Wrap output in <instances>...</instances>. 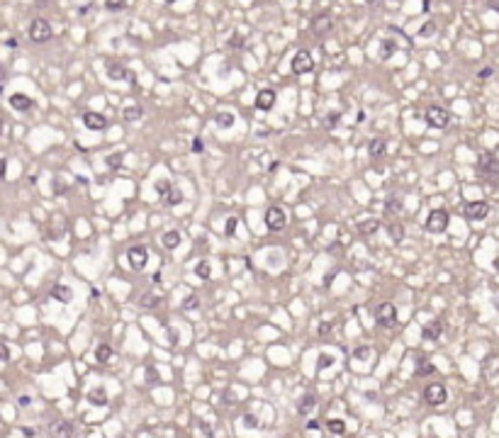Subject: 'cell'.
Wrapping results in <instances>:
<instances>
[{"label": "cell", "instance_id": "1", "mask_svg": "<svg viewBox=\"0 0 499 438\" xmlns=\"http://www.w3.org/2000/svg\"><path fill=\"white\" fill-rule=\"evenodd\" d=\"M475 171L482 175V178H489L492 183H497L499 180V158L492 151H482L477 156Z\"/></svg>", "mask_w": 499, "mask_h": 438}, {"label": "cell", "instance_id": "2", "mask_svg": "<svg viewBox=\"0 0 499 438\" xmlns=\"http://www.w3.org/2000/svg\"><path fill=\"white\" fill-rule=\"evenodd\" d=\"M424 122L433 127V129H446L448 124H451V112L443 107H438V105H431V107L424 112Z\"/></svg>", "mask_w": 499, "mask_h": 438}, {"label": "cell", "instance_id": "3", "mask_svg": "<svg viewBox=\"0 0 499 438\" xmlns=\"http://www.w3.org/2000/svg\"><path fill=\"white\" fill-rule=\"evenodd\" d=\"M424 229L429 234H443L448 229V212L446 209H431L424 222Z\"/></svg>", "mask_w": 499, "mask_h": 438}, {"label": "cell", "instance_id": "4", "mask_svg": "<svg viewBox=\"0 0 499 438\" xmlns=\"http://www.w3.org/2000/svg\"><path fill=\"white\" fill-rule=\"evenodd\" d=\"M51 37H54V30H51V24H49L44 17L32 20V24H30V39H32L34 44H44V42H49Z\"/></svg>", "mask_w": 499, "mask_h": 438}, {"label": "cell", "instance_id": "5", "mask_svg": "<svg viewBox=\"0 0 499 438\" xmlns=\"http://www.w3.org/2000/svg\"><path fill=\"white\" fill-rule=\"evenodd\" d=\"M375 321H377V326L392 328L395 324H397V307L392 305V302H382V305H377Z\"/></svg>", "mask_w": 499, "mask_h": 438}, {"label": "cell", "instance_id": "6", "mask_svg": "<svg viewBox=\"0 0 499 438\" xmlns=\"http://www.w3.org/2000/svg\"><path fill=\"white\" fill-rule=\"evenodd\" d=\"M424 402L429 406H441L446 404V399H448V390H446L441 382H431L424 387Z\"/></svg>", "mask_w": 499, "mask_h": 438}, {"label": "cell", "instance_id": "7", "mask_svg": "<svg viewBox=\"0 0 499 438\" xmlns=\"http://www.w3.org/2000/svg\"><path fill=\"white\" fill-rule=\"evenodd\" d=\"M266 227L270 231H283L288 227V214L280 205H273V207L266 209Z\"/></svg>", "mask_w": 499, "mask_h": 438}, {"label": "cell", "instance_id": "8", "mask_svg": "<svg viewBox=\"0 0 499 438\" xmlns=\"http://www.w3.org/2000/svg\"><path fill=\"white\" fill-rule=\"evenodd\" d=\"M127 261H129V268H132V270L142 273V270L146 268V263H149V249L142 246V243L132 246V249L127 251Z\"/></svg>", "mask_w": 499, "mask_h": 438}, {"label": "cell", "instance_id": "9", "mask_svg": "<svg viewBox=\"0 0 499 438\" xmlns=\"http://www.w3.org/2000/svg\"><path fill=\"white\" fill-rule=\"evenodd\" d=\"M80 122H83V127L88 131H105L110 127V122L105 115H100V112H93V110H86L83 115H80Z\"/></svg>", "mask_w": 499, "mask_h": 438}, {"label": "cell", "instance_id": "10", "mask_svg": "<svg viewBox=\"0 0 499 438\" xmlns=\"http://www.w3.org/2000/svg\"><path fill=\"white\" fill-rule=\"evenodd\" d=\"M312 68H314V59L307 49H299L297 54L292 56V73L295 76H304V73H310Z\"/></svg>", "mask_w": 499, "mask_h": 438}, {"label": "cell", "instance_id": "11", "mask_svg": "<svg viewBox=\"0 0 499 438\" xmlns=\"http://www.w3.org/2000/svg\"><path fill=\"white\" fill-rule=\"evenodd\" d=\"M487 214H489V205L485 200H473V202H467L465 207H463V217L473 219V222L487 219Z\"/></svg>", "mask_w": 499, "mask_h": 438}, {"label": "cell", "instance_id": "12", "mask_svg": "<svg viewBox=\"0 0 499 438\" xmlns=\"http://www.w3.org/2000/svg\"><path fill=\"white\" fill-rule=\"evenodd\" d=\"M331 30H334V20H331L329 12H319V15L312 20V34L319 37V39H324L326 34H331Z\"/></svg>", "mask_w": 499, "mask_h": 438}, {"label": "cell", "instance_id": "13", "mask_svg": "<svg viewBox=\"0 0 499 438\" xmlns=\"http://www.w3.org/2000/svg\"><path fill=\"white\" fill-rule=\"evenodd\" d=\"M275 100H278V95H275V90L273 88H263V90H258V95H256V110L258 112H270L273 110V105H275Z\"/></svg>", "mask_w": 499, "mask_h": 438}, {"label": "cell", "instance_id": "14", "mask_svg": "<svg viewBox=\"0 0 499 438\" xmlns=\"http://www.w3.org/2000/svg\"><path fill=\"white\" fill-rule=\"evenodd\" d=\"M105 71H107V78L115 80V83H120V80H134L132 71H127L124 64H115V61H107L105 64Z\"/></svg>", "mask_w": 499, "mask_h": 438}, {"label": "cell", "instance_id": "15", "mask_svg": "<svg viewBox=\"0 0 499 438\" xmlns=\"http://www.w3.org/2000/svg\"><path fill=\"white\" fill-rule=\"evenodd\" d=\"M49 438H73V426L66 419H56L49 424Z\"/></svg>", "mask_w": 499, "mask_h": 438}, {"label": "cell", "instance_id": "16", "mask_svg": "<svg viewBox=\"0 0 499 438\" xmlns=\"http://www.w3.org/2000/svg\"><path fill=\"white\" fill-rule=\"evenodd\" d=\"M10 107L17 112H30L34 107V100L24 93H15V95H10Z\"/></svg>", "mask_w": 499, "mask_h": 438}, {"label": "cell", "instance_id": "17", "mask_svg": "<svg viewBox=\"0 0 499 438\" xmlns=\"http://www.w3.org/2000/svg\"><path fill=\"white\" fill-rule=\"evenodd\" d=\"M441 334H443V324H441L438 319L429 321V324L422 328V339L424 341H438V339H441Z\"/></svg>", "mask_w": 499, "mask_h": 438}, {"label": "cell", "instance_id": "18", "mask_svg": "<svg viewBox=\"0 0 499 438\" xmlns=\"http://www.w3.org/2000/svg\"><path fill=\"white\" fill-rule=\"evenodd\" d=\"M51 299L61 302V305H68V302L73 299V290H71L68 285H54V287H51Z\"/></svg>", "mask_w": 499, "mask_h": 438}, {"label": "cell", "instance_id": "19", "mask_svg": "<svg viewBox=\"0 0 499 438\" xmlns=\"http://www.w3.org/2000/svg\"><path fill=\"white\" fill-rule=\"evenodd\" d=\"M86 399H88L93 406H107V392H105V387H93V390L86 394Z\"/></svg>", "mask_w": 499, "mask_h": 438}, {"label": "cell", "instance_id": "20", "mask_svg": "<svg viewBox=\"0 0 499 438\" xmlns=\"http://www.w3.org/2000/svg\"><path fill=\"white\" fill-rule=\"evenodd\" d=\"M180 241H183V236H180V231H178V229H168L166 234L161 236V243H163V249H168V251L178 249V246H180Z\"/></svg>", "mask_w": 499, "mask_h": 438}, {"label": "cell", "instance_id": "21", "mask_svg": "<svg viewBox=\"0 0 499 438\" xmlns=\"http://www.w3.org/2000/svg\"><path fill=\"white\" fill-rule=\"evenodd\" d=\"M387 153V142L385 139H370L368 144V156L370 158H382Z\"/></svg>", "mask_w": 499, "mask_h": 438}, {"label": "cell", "instance_id": "22", "mask_svg": "<svg viewBox=\"0 0 499 438\" xmlns=\"http://www.w3.org/2000/svg\"><path fill=\"white\" fill-rule=\"evenodd\" d=\"M234 122H236V115H234V112L222 110V112H217V115H214V124H217L219 129H232Z\"/></svg>", "mask_w": 499, "mask_h": 438}, {"label": "cell", "instance_id": "23", "mask_svg": "<svg viewBox=\"0 0 499 438\" xmlns=\"http://www.w3.org/2000/svg\"><path fill=\"white\" fill-rule=\"evenodd\" d=\"M317 406V397L314 394H302L297 399V412L302 416H307V414H312V409Z\"/></svg>", "mask_w": 499, "mask_h": 438}, {"label": "cell", "instance_id": "24", "mask_svg": "<svg viewBox=\"0 0 499 438\" xmlns=\"http://www.w3.org/2000/svg\"><path fill=\"white\" fill-rule=\"evenodd\" d=\"M402 209H404V200L399 195H390L387 202H385V212H387L390 217H395V214H399Z\"/></svg>", "mask_w": 499, "mask_h": 438}, {"label": "cell", "instance_id": "25", "mask_svg": "<svg viewBox=\"0 0 499 438\" xmlns=\"http://www.w3.org/2000/svg\"><path fill=\"white\" fill-rule=\"evenodd\" d=\"M144 115V107L139 105V102H132V105H127V107L122 110V117L124 122H136L139 117Z\"/></svg>", "mask_w": 499, "mask_h": 438}, {"label": "cell", "instance_id": "26", "mask_svg": "<svg viewBox=\"0 0 499 438\" xmlns=\"http://www.w3.org/2000/svg\"><path fill=\"white\" fill-rule=\"evenodd\" d=\"M380 229V222L377 219H361L358 222V234L361 236H370V234H375Z\"/></svg>", "mask_w": 499, "mask_h": 438}, {"label": "cell", "instance_id": "27", "mask_svg": "<svg viewBox=\"0 0 499 438\" xmlns=\"http://www.w3.org/2000/svg\"><path fill=\"white\" fill-rule=\"evenodd\" d=\"M395 51H397V42H395V39H382V42H380V51H377V54H380V59H382V61L392 59V56H395Z\"/></svg>", "mask_w": 499, "mask_h": 438}, {"label": "cell", "instance_id": "28", "mask_svg": "<svg viewBox=\"0 0 499 438\" xmlns=\"http://www.w3.org/2000/svg\"><path fill=\"white\" fill-rule=\"evenodd\" d=\"M387 234H390V239H392V243H397V246L404 241V227L402 224H390Z\"/></svg>", "mask_w": 499, "mask_h": 438}, {"label": "cell", "instance_id": "29", "mask_svg": "<svg viewBox=\"0 0 499 438\" xmlns=\"http://www.w3.org/2000/svg\"><path fill=\"white\" fill-rule=\"evenodd\" d=\"M95 358H98V363H107L112 358V346H107V343H100L98 350H95Z\"/></svg>", "mask_w": 499, "mask_h": 438}, {"label": "cell", "instance_id": "30", "mask_svg": "<svg viewBox=\"0 0 499 438\" xmlns=\"http://www.w3.org/2000/svg\"><path fill=\"white\" fill-rule=\"evenodd\" d=\"M326 428L331 431L334 436H344L346 433V424L341 421V419H329V424H326Z\"/></svg>", "mask_w": 499, "mask_h": 438}, {"label": "cell", "instance_id": "31", "mask_svg": "<svg viewBox=\"0 0 499 438\" xmlns=\"http://www.w3.org/2000/svg\"><path fill=\"white\" fill-rule=\"evenodd\" d=\"M436 365L426 361H419V368H417V377H426V375H436Z\"/></svg>", "mask_w": 499, "mask_h": 438}, {"label": "cell", "instance_id": "32", "mask_svg": "<svg viewBox=\"0 0 499 438\" xmlns=\"http://www.w3.org/2000/svg\"><path fill=\"white\" fill-rule=\"evenodd\" d=\"M195 275H198V278H202V280H207V278L212 275V265L207 261H200L198 265H195Z\"/></svg>", "mask_w": 499, "mask_h": 438}, {"label": "cell", "instance_id": "33", "mask_svg": "<svg viewBox=\"0 0 499 438\" xmlns=\"http://www.w3.org/2000/svg\"><path fill=\"white\" fill-rule=\"evenodd\" d=\"M436 30H438V27H436V22H433V20L424 22L422 27H419V37H424V39H429V37H433V34H436Z\"/></svg>", "mask_w": 499, "mask_h": 438}, {"label": "cell", "instance_id": "34", "mask_svg": "<svg viewBox=\"0 0 499 438\" xmlns=\"http://www.w3.org/2000/svg\"><path fill=\"white\" fill-rule=\"evenodd\" d=\"M161 302V297H156V295H151V292H144V295L139 297V305L142 307H146V309H151V307H156Z\"/></svg>", "mask_w": 499, "mask_h": 438}, {"label": "cell", "instance_id": "35", "mask_svg": "<svg viewBox=\"0 0 499 438\" xmlns=\"http://www.w3.org/2000/svg\"><path fill=\"white\" fill-rule=\"evenodd\" d=\"M171 190H173V185H171L168 180H158V183H156V195L161 197V200H166V197L171 195Z\"/></svg>", "mask_w": 499, "mask_h": 438}, {"label": "cell", "instance_id": "36", "mask_svg": "<svg viewBox=\"0 0 499 438\" xmlns=\"http://www.w3.org/2000/svg\"><path fill=\"white\" fill-rule=\"evenodd\" d=\"M339 120H341V112H339V110L329 112V115L324 117V124H326V129H336V127H339Z\"/></svg>", "mask_w": 499, "mask_h": 438}, {"label": "cell", "instance_id": "37", "mask_svg": "<svg viewBox=\"0 0 499 438\" xmlns=\"http://www.w3.org/2000/svg\"><path fill=\"white\" fill-rule=\"evenodd\" d=\"M105 8L110 12H122L127 10V0H105Z\"/></svg>", "mask_w": 499, "mask_h": 438}, {"label": "cell", "instance_id": "38", "mask_svg": "<svg viewBox=\"0 0 499 438\" xmlns=\"http://www.w3.org/2000/svg\"><path fill=\"white\" fill-rule=\"evenodd\" d=\"M236 227H239V217H229L227 219V227H224V234L232 239L234 234H236Z\"/></svg>", "mask_w": 499, "mask_h": 438}, {"label": "cell", "instance_id": "39", "mask_svg": "<svg viewBox=\"0 0 499 438\" xmlns=\"http://www.w3.org/2000/svg\"><path fill=\"white\" fill-rule=\"evenodd\" d=\"M163 202H166V205H178V202H183V193L173 187V190H171V195H168Z\"/></svg>", "mask_w": 499, "mask_h": 438}, {"label": "cell", "instance_id": "40", "mask_svg": "<svg viewBox=\"0 0 499 438\" xmlns=\"http://www.w3.org/2000/svg\"><path fill=\"white\" fill-rule=\"evenodd\" d=\"M200 307V297L198 295H188L183 299V309H198Z\"/></svg>", "mask_w": 499, "mask_h": 438}, {"label": "cell", "instance_id": "41", "mask_svg": "<svg viewBox=\"0 0 499 438\" xmlns=\"http://www.w3.org/2000/svg\"><path fill=\"white\" fill-rule=\"evenodd\" d=\"M122 158H124V153H110V156H107V166H110V168H120V166H122Z\"/></svg>", "mask_w": 499, "mask_h": 438}, {"label": "cell", "instance_id": "42", "mask_svg": "<svg viewBox=\"0 0 499 438\" xmlns=\"http://www.w3.org/2000/svg\"><path fill=\"white\" fill-rule=\"evenodd\" d=\"M368 355H370V348H368V346H361V348L353 350V358H358V361H366Z\"/></svg>", "mask_w": 499, "mask_h": 438}, {"label": "cell", "instance_id": "43", "mask_svg": "<svg viewBox=\"0 0 499 438\" xmlns=\"http://www.w3.org/2000/svg\"><path fill=\"white\" fill-rule=\"evenodd\" d=\"M190 151H192V153H202V151H205V144H202V139H200V136H195V139H192V144H190Z\"/></svg>", "mask_w": 499, "mask_h": 438}, {"label": "cell", "instance_id": "44", "mask_svg": "<svg viewBox=\"0 0 499 438\" xmlns=\"http://www.w3.org/2000/svg\"><path fill=\"white\" fill-rule=\"evenodd\" d=\"M331 363H334V355H326V353H324L322 358H319V363H317V368H319V370H324V368H329Z\"/></svg>", "mask_w": 499, "mask_h": 438}, {"label": "cell", "instance_id": "45", "mask_svg": "<svg viewBox=\"0 0 499 438\" xmlns=\"http://www.w3.org/2000/svg\"><path fill=\"white\" fill-rule=\"evenodd\" d=\"M492 73H494V68L487 66V68H480V71H477V78H480V80H487V78H492Z\"/></svg>", "mask_w": 499, "mask_h": 438}, {"label": "cell", "instance_id": "46", "mask_svg": "<svg viewBox=\"0 0 499 438\" xmlns=\"http://www.w3.org/2000/svg\"><path fill=\"white\" fill-rule=\"evenodd\" d=\"M146 382H149V385L158 382V372H156L154 368H146Z\"/></svg>", "mask_w": 499, "mask_h": 438}, {"label": "cell", "instance_id": "47", "mask_svg": "<svg viewBox=\"0 0 499 438\" xmlns=\"http://www.w3.org/2000/svg\"><path fill=\"white\" fill-rule=\"evenodd\" d=\"M229 46H232V49H241V46H244V39H241L239 34H234L232 39H229Z\"/></svg>", "mask_w": 499, "mask_h": 438}, {"label": "cell", "instance_id": "48", "mask_svg": "<svg viewBox=\"0 0 499 438\" xmlns=\"http://www.w3.org/2000/svg\"><path fill=\"white\" fill-rule=\"evenodd\" d=\"M244 424H246V426H258V419L251 416V414H244Z\"/></svg>", "mask_w": 499, "mask_h": 438}, {"label": "cell", "instance_id": "49", "mask_svg": "<svg viewBox=\"0 0 499 438\" xmlns=\"http://www.w3.org/2000/svg\"><path fill=\"white\" fill-rule=\"evenodd\" d=\"M487 8L492 12H497V15H499V0H487Z\"/></svg>", "mask_w": 499, "mask_h": 438}, {"label": "cell", "instance_id": "50", "mask_svg": "<svg viewBox=\"0 0 499 438\" xmlns=\"http://www.w3.org/2000/svg\"><path fill=\"white\" fill-rule=\"evenodd\" d=\"M307 431H319V421H317V419L307 421Z\"/></svg>", "mask_w": 499, "mask_h": 438}, {"label": "cell", "instance_id": "51", "mask_svg": "<svg viewBox=\"0 0 499 438\" xmlns=\"http://www.w3.org/2000/svg\"><path fill=\"white\" fill-rule=\"evenodd\" d=\"M3 361L5 363L10 361V346H8V343H3Z\"/></svg>", "mask_w": 499, "mask_h": 438}, {"label": "cell", "instance_id": "52", "mask_svg": "<svg viewBox=\"0 0 499 438\" xmlns=\"http://www.w3.org/2000/svg\"><path fill=\"white\" fill-rule=\"evenodd\" d=\"M22 433H24V438H32L34 436V428L32 426H22Z\"/></svg>", "mask_w": 499, "mask_h": 438}, {"label": "cell", "instance_id": "53", "mask_svg": "<svg viewBox=\"0 0 499 438\" xmlns=\"http://www.w3.org/2000/svg\"><path fill=\"white\" fill-rule=\"evenodd\" d=\"M30 402H32L30 397H20V399H17V404L20 406H30Z\"/></svg>", "mask_w": 499, "mask_h": 438}, {"label": "cell", "instance_id": "54", "mask_svg": "<svg viewBox=\"0 0 499 438\" xmlns=\"http://www.w3.org/2000/svg\"><path fill=\"white\" fill-rule=\"evenodd\" d=\"M5 46H8V49H15V46H17V39H12V37H10V39L5 42Z\"/></svg>", "mask_w": 499, "mask_h": 438}, {"label": "cell", "instance_id": "55", "mask_svg": "<svg viewBox=\"0 0 499 438\" xmlns=\"http://www.w3.org/2000/svg\"><path fill=\"white\" fill-rule=\"evenodd\" d=\"M366 3H368V5H375V3H377V0H366Z\"/></svg>", "mask_w": 499, "mask_h": 438}, {"label": "cell", "instance_id": "56", "mask_svg": "<svg viewBox=\"0 0 499 438\" xmlns=\"http://www.w3.org/2000/svg\"><path fill=\"white\" fill-rule=\"evenodd\" d=\"M494 268H497V270H499V258H497V261H494Z\"/></svg>", "mask_w": 499, "mask_h": 438}, {"label": "cell", "instance_id": "57", "mask_svg": "<svg viewBox=\"0 0 499 438\" xmlns=\"http://www.w3.org/2000/svg\"><path fill=\"white\" fill-rule=\"evenodd\" d=\"M166 3H176V0H166Z\"/></svg>", "mask_w": 499, "mask_h": 438}]
</instances>
